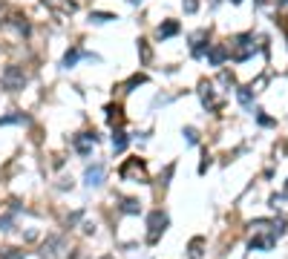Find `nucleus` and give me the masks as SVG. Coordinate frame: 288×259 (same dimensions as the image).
<instances>
[{"mask_svg":"<svg viewBox=\"0 0 288 259\" xmlns=\"http://www.w3.org/2000/svg\"><path fill=\"white\" fill-rule=\"evenodd\" d=\"M138 52H141V61L144 63L150 61V46H147V41H138Z\"/></svg>","mask_w":288,"mask_h":259,"instance_id":"b1692460","label":"nucleus"},{"mask_svg":"<svg viewBox=\"0 0 288 259\" xmlns=\"http://www.w3.org/2000/svg\"><path fill=\"white\" fill-rule=\"evenodd\" d=\"M234 61H248V58H251L254 55V49H257V44H254V35H236L234 38Z\"/></svg>","mask_w":288,"mask_h":259,"instance_id":"7ed1b4c3","label":"nucleus"},{"mask_svg":"<svg viewBox=\"0 0 288 259\" xmlns=\"http://www.w3.org/2000/svg\"><path fill=\"white\" fill-rule=\"evenodd\" d=\"M138 210H141L138 199H121V213H138Z\"/></svg>","mask_w":288,"mask_h":259,"instance_id":"a211bd4d","label":"nucleus"},{"mask_svg":"<svg viewBox=\"0 0 288 259\" xmlns=\"http://www.w3.org/2000/svg\"><path fill=\"white\" fill-rule=\"evenodd\" d=\"M9 225H12V216H3V219H0V231H6Z\"/></svg>","mask_w":288,"mask_h":259,"instance_id":"c85d7f7f","label":"nucleus"},{"mask_svg":"<svg viewBox=\"0 0 288 259\" xmlns=\"http://www.w3.org/2000/svg\"><path fill=\"white\" fill-rule=\"evenodd\" d=\"M202 245H205V239L202 236H196V239H190V259H202Z\"/></svg>","mask_w":288,"mask_h":259,"instance_id":"6ab92c4d","label":"nucleus"},{"mask_svg":"<svg viewBox=\"0 0 288 259\" xmlns=\"http://www.w3.org/2000/svg\"><path fill=\"white\" fill-rule=\"evenodd\" d=\"M176 32H179V23H176V20H167V23H162V26L156 29V38H159V41H167V38H173Z\"/></svg>","mask_w":288,"mask_h":259,"instance_id":"ddd939ff","label":"nucleus"},{"mask_svg":"<svg viewBox=\"0 0 288 259\" xmlns=\"http://www.w3.org/2000/svg\"><path fill=\"white\" fill-rule=\"evenodd\" d=\"M81 58H92V61H98V58H95V55H90V52H81V49H78V46H72L69 52L63 55V66H66V69H69V66H75V63L81 61Z\"/></svg>","mask_w":288,"mask_h":259,"instance_id":"9d476101","label":"nucleus"},{"mask_svg":"<svg viewBox=\"0 0 288 259\" xmlns=\"http://www.w3.org/2000/svg\"><path fill=\"white\" fill-rule=\"evenodd\" d=\"M127 141H130V138H127L124 130H116V135H113V150H116V153H124Z\"/></svg>","mask_w":288,"mask_h":259,"instance_id":"dca6fc26","label":"nucleus"},{"mask_svg":"<svg viewBox=\"0 0 288 259\" xmlns=\"http://www.w3.org/2000/svg\"><path fill=\"white\" fill-rule=\"evenodd\" d=\"M3 256H6V259H20V253L15 248H6V250H3Z\"/></svg>","mask_w":288,"mask_h":259,"instance_id":"cd10ccee","label":"nucleus"},{"mask_svg":"<svg viewBox=\"0 0 288 259\" xmlns=\"http://www.w3.org/2000/svg\"><path fill=\"white\" fill-rule=\"evenodd\" d=\"M167 222H170V219H167L164 210H153V213L147 216V228H150V231H147V242H150V245H156L159 236L167 231Z\"/></svg>","mask_w":288,"mask_h":259,"instance_id":"f257e3e1","label":"nucleus"},{"mask_svg":"<svg viewBox=\"0 0 288 259\" xmlns=\"http://www.w3.org/2000/svg\"><path fill=\"white\" fill-rule=\"evenodd\" d=\"M29 118L23 116V113H12V116H0V127H6V124H26Z\"/></svg>","mask_w":288,"mask_h":259,"instance_id":"f3484780","label":"nucleus"},{"mask_svg":"<svg viewBox=\"0 0 288 259\" xmlns=\"http://www.w3.org/2000/svg\"><path fill=\"white\" fill-rule=\"evenodd\" d=\"M121 179H135L138 184H144L147 181V170H144V161L141 159H130L121 167Z\"/></svg>","mask_w":288,"mask_h":259,"instance_id":"20e7f679","label":"nucleus"},{"mask_svg":"<svg viewBox=\"0 0 288 259\" xmlns=\"http://www.w3.org/2000/svg\"><path fill=\"white\" fill-rule=\"evenodd\" d=\"M228 52H231V49H225L222 44H216L213 49L207 52V63H210V66H222V63H225V58H228Z\"/></svg>","mask_w":288,"mask_h":259,"instance_id":"9b49d317","label":"nucleus"},{"mask_svg":"<svg viewBox=\"0 0 288 259\" xmlns=\"http://www.w3.org/2000/svg\"><path fill=\"white\" fill-rule=\"evenodd\" d=\"M170 176H173V167H167V170H164V176L159 181H162V184H167V179H170Z\"/></svg>","mask_w":288,"mask_h":259,"instance_id":"c756f323","label":"nucleus"},{"mask_svg":"<svg viewBox=\"0 0 288 259\" xmlns=\"http://www.w3.org/2000/svg\"><path fill=\"white\" fill-rule=\"evenodd\" d=\"M63 253V239L61 236H49V239L41 245V256L44 259H58Z\"/></svg>","mask_w":288,"mask_h":259,"instance_id":"423d86ee","label":"nucleus"},{"mask_svg":"<svg viewBox=\"0 0 288 259\" xmlns=\"http://www.w3.org/2000/svg\"><path fill=\"white\" fill-rule=\"evenodd\" d=\"M90 20H95V23H107V20H116V15H107V12H92Z\"/></svg>","mask_w":288,"mask_h":259,"instance_id":"412c9836","label":"nucleus"},{"mask_svg":"<svg viewBox=\"0 0 288 259\" xmlns=\"http://www.w3.org/2000/svg\"><path fill=\"white\" fill-rule=\"evenodd\" d=\"M231 3H242V0H231Z\"/></svg>","mask_w":288,"mask_h":259,"instance_id":"7c9ffc66","label":"nucleus"},{"mask_svg":"<svg viewBox=\"0 0 288 259\" xmlns=\"http://www.w3.org/2000/svg\"><path fill=\"white\" fill-rule=\"evenodd\" d=\"M107 121H110L113 127H118L121 121H124V116H121V107H118V104H110V107H107Z\"/></svg>","mask_w":288,"mask_h":259,"instance_id":"2eb2a0df","label":"nucleus"},{"mask_svg":"<svg viewBox=\"0 0 288 259\" xmlns=\"http://www.w3.org/2000/svg\"><path fill=\"white\" fill-rule=\"evenodd\" d=\"M104 176H107L104 164H92V167H87V173H84V181H87L90 188H98L101 181H104Z\"/></svg>","mask_w":288,"mask_h":259,"instance_id":"6e6552de","label":"nucleus"},{"mask_svg":"<svg viewBox=\"0 0 288 259\" xmlns=\"http://www.w3.org/2000/svg\"><path fill=\"white\" fill-rule=\"evenodd\" d=\"M72 144H75V150L81 153V156H90V150L98 144V135H95V133H78Z\"/></svg>","mask_w":288,"mask_h":259,"instance_id":"0eeeda50","label":"nucleus"},{"mask_svg":"<svg viewBox=\"0 0 288 259\" xmlns=\"http://www.w3.org/2000/svg\"><path fill=\"white\" fill-rule=\"evenodd\" d=\"M199 98H202V104H205L207 109H219L222 107V101L216 98V92H213V84H207V81L199 84Z\"/></svg>","mask_w":288,"mask_h":259,"instance_id":"39448f33","label":"nucleus"},{"mask_svg":"<svg viewBox=\"0 0 288 259\" xmlns=\"http://www.w3.org/2000/svg\"><path fill=\"white\" fill-rule=\"evenodd\" d=\"M46 6H52V9H58V12H63V15H72V12L78 9L72 0H44Z\"/></svg>","mask_w":288,"mask_h":259,"instance_id":"4468645a","label":"nucleus"},{"mask_svg":"<svg viewBox=\"0 0 288 259\" xmlns=\"http://www.w3.org/2000/svg\"><path fill=\"white\" fill-rule=\"evenodd\" d=\"M9 20H15V12H12L9 6H6V3H0V23H3V26H6V23H9Z\"/></svg>","mask_w":288,"mask_h":259,"instance_id":"aec40b11","label":"nucleus"},{"mask_svg":"<svg viewBox=\"0 0 288 259\" xmlns=\"http://www.w3.org/2000/svg\"><path fill=\"white\" fill-rule=\"evenodd\" d=\"M285 190H288V181H285Z\"/></svg>","mask_w":288,"mask_h":259,"instance_id":"72a5a7b5","label":"nucleus"},{"mask_svg":"<svg viewBox=\"0 0 288 259\" xmlns=\"http://www.w3.org/2000/svg\"><path fill=\"white\" fill-rule=\"evenodd\" d=\"M147 81V75H133V78L124 84V90H133V87H138V84H144Z\"/></svg>","mask_w":288,"mask_h":259,"instance_id":"5701e85b","label":"nucleus"},{"mask_svg":"<svg viewBox=\"0 0 288 259\" xmlns=\"http://www.w3.org/2000/svg\"><path fill=\"white\" fill-rule=\"evenodd\" d=\"M185 138H188V144H196L199 141V135H196V130H193V127H188V130H185Z\"/></svg>","mask_w":288,"mask_h":259,"instance_id":"a878e982","label":"nucleus"},{"mask_svg":"<svg viewBox=\"0 0 288 259\" xmlns=\"http://www.w3.org/2000/svg\"><path fill=\"white\" fill-rule=\"evenodd\" d=\"M282 6H288V0H282Z\"/></svg>","mask_w":288,"mask_h":259,"instance_id":"2f4dec72","label":"nucleus"},{"mask_svg":"<svg viewBox=\"0 0 288 259\" xmlns=\"http://www.w3.org/2000/svg\"><path fill=\"white\" fill-rule=\"evenodd\" d=\"M182 6H185V12H188V15H193V12L199 9V0H182Z\"/></svg>","mask_w":288,"mask_h":259,"instance_id":"393cba45","label":"nucleus"},{"mask_svg":"<svg viewBox=\"0 0 288 259\" xmlns=\"http://www.w3.org/2000/svg\"><path fill=\"white\" fill-rule=\"evenodd\" d=\"M274 242H277V233H268V236H254V239H251V250H268V248H274Z\"/></svg>","mask_w":288,"mask_h":259,"instance_id":"f8f14e48","label":"nucleus"},{"mask_svg":"<svg viewBox=\"0 0 288 259\" xmlns=\"http://www.w3.org/2000/svg\"><path fill=\"white\" fill-rule=\"evenodd\" d=\"M107 259H110V256H107Z\"/></svg>","mask_w":288,"mask_h":259,"instance_id":"f704fd0d","label":"nucleus"},{"mask_svg":"<svg viewBox=\"0 0 288 259\" xmlns=\"http://www.w3.org/2000/svg\"><path fill=\"white\" fill-rule=\"evenodd\" d=\"M239 101H242V107H248V109H254V101H251V90H239Z\"/></svg>","mask_w":288,"mask_h":259,"instance_id":"4be33fe9","label":"nucleus"},{"mask_svg":"<svg viewBox=\"0 0 288 259\" xmlns=\"http://www.w3.org/2000/svg\"><path fill=\"white\" fill-rule=\"evenodd\" d=\"M205 49H207V29H199V32H193V35H190V52L199 58Z\"/></svg>","mask_w":288,"mask_h":259,"instance_id":"1a4fd4ad","label":"nucleus"},{"mask_svg":"<svg viewBox=\"0 0 288 259\" xmlns=\"http://www.w3.org/2000/svg\"><path fill=\"white\" fill-rule=\"evenodd\" d=\"M130 3H138V0H130Z\"/></svg>","mask_w":288,"mask_h":259,"instance_id":"473e14b6","label":"nucleus"},{"mask_svg":"<svg viewBox=\"0 0 288 259\" xmlns=\"http://www.w3.org/2000/svg\"><path fill=\"white\" fill-rule=\"evenodd\" d=\"M0 81H3V90L20 92L23 87H26V72H23V66H6Z\"/></svg>","mask_w":288,"mask_h":259,"instance_id":"f03ea898","label":"nucleus"},{"mask_svg":"<svg viewBox=\"0 0 288 259\" xmlns=\"http://www.w3.org/2000/svg\"><path fill=\"white\" fill-rule=\"evenodd\" d=\"M207 167H210V156L205 153V156H202V164H199V173H205Z\"/></svg>","mask_w":288,"mask_h":259,"instance_id":"bb28decb","label":"nucleus"}]
</instances>
